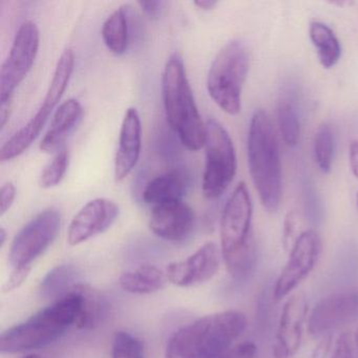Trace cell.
<instances>
[{
    "label": "cell",
    "instance_id": "cell-1",
    "mask_svg": "<svg viewBox=\"0 0 358 358\" xmlns=\"http://www.w3.org/2000/svg\"><path fill=\"white\" fill-rule=\"evenodd\" d=\"M242 312L227 310L204 316L179 329L167 343L165 358H215L234 345L246 330Z\"/></svg>",
    "mask_w": 358,
    "mask_h": 358
},
{
    "label": "cell",
    "instance_id": "cell-2",
    "mask_svg": "<svg viewBox=\"0 0 358 358\" xmlns=\"http://www.w3.org/2000/svg\"><path fill=\"white\" fill-rule=\"evenodd\" d=\"M249 171L259 201L266 210L275 213L282 196V173L278 137L269 115L255 110L247 139Z\"/></svg>",
    "mask_w": 358,
    "mask_h": 358
},
{
    "label": "cell",
    "instance_id": "cell-3",
    "mask_svg": "<svg viewBox=\"0 0 358 358\" xmlns=\"http://www.w3.org/2000/svg\"><path fill=\"white\" fill-rule=\"evenodd\" d=\"M252 201L248 188L241 182L230 194L221 219V251L230 275L245 280L252 274L257 264L253 240Z\"/></svg>",
    "mask_w": 358,
    "mask_h": 358
},
{
    "label": "cell",
    "instance_id": "cell-4",
    "mask_svg": "<svg viewBox=\"0 0 358 358\" xmlns=\"http://www.w3.org/2000/svg\"><path fill=\"white\" fill-rule=\"evenodd\" d=\"M162 97L167 122L181 141L192 152L204 148L206 123L202 120L183 59L173 54L162 74Z\"/></svg>",
    "mask_w": 358,
    "mask_h": 358
},
{
    "label": "cell",
    "instance_id": "cell-5",
    "mask_svg": "<svg viewBox=\"0 0 358 358\" xmlns=\"http://www.w3.org/2000/svg\"><path fill=\"white\" fill-rule=\"evenodd\" d=\"M81 296L74 288L26 322L12 327L0 337V350L13 354L41 349L58 341L73 324L76 326Z\"/></svg>",
    "mask_w": 358,
    "mask_h": 358
},
{
    "label": "cell",
    "instance_id": "cell-6",
    "mask_svg": "<svg viewBox=\"0 0 358 358\" xmlns=\"http://www.w3.org/2000/svg\"><path fill=\"white\" fill-rule=\"evenodd\" d=\"M250 66L246 45L240 41L226 43L213 59L207 75V91L226 114L236 116L242 108V91Z\"/></svg>",
    "mask_w": 358,
    "mask_h": 358
},
{
    "label": "cell",
    "instance_id": "cell-7",
    "mask_svg": "<svg viewBox=\"0 0 358 358\" xmlns=\"http://www.w3.org/2000/svg\"><path fill=\"white\" fill-rule=\"evenodd\" d=\"M205 150L203 194L208 200H217L223 196L236 177V155L229 134L215 119L207 120Z\"/></svg>",
    "mask_w": 358,
    "mask_h": 358
},
{
    "label": "cell",
    "instance_id": "cell-8",
    "mask_svg": "<svg viewBox=\"0 0 358 358\" xmlns=\"http://www.w3.org/2000/svg\"><path fill=\"white\" fill-rule=\"evenodd\" d=\"M60 226L62 215L54 207L45 209L26 224L16 234L10 249V263L14 269L32 267L33 262L53 244Z\"/></svg>",
    "mask_w": 358,
    "mask_h": 358
},
{
    "label": "cell",
    "instance_id": "cell-9",
    "mask_svg": "<svg viewBox=\"0 0 358 358\" xmlns=\"http://www.w3.org/2000/svg\"><path fill=\"white\" fill-rule=\"evenodd\" d=\"M41 45L39 29L35 22L27 20L18 29L7 59L0 71V101L10 103L20 83L32 70Z\"/></svg>",
    "mask_w": 358,
    "mask_h": 358
},
{
    "label": "cell",
    "instance_id": "cell-10",
    "mask_svg": "<svg viewBox=\"0 0 358 358\" xmlns=\"http://www.w3.org/2000/svg\"><path fill=\"white\" fill-rule=\"evenodd\" d=\"M322 252V240L313 229L301 232L290 248L288 261L273 288L274 301L288 296L313 271Z\"/></svg>",
    "mask_w": 358,
    "mask_h": 358
},
{
    "label": "cell",
    "instance_id": "cell-11",
    "mask_svg": "<svg viewBox=\"0 0 358 358\" xmlns=\"http://www.w3.org/2000/svg\"><path fill=\"white\" fill-rule=\"evenodd\" d=\"M358 318V290L341 291L320 299L310 312L308 331L324 337Z\"/></svg>",
    "mask_w": 358,
    "mask_h": 358
},
{
    "label": "cell",
    "instance_id": "cell-12",
    "mask_svg": "<svg viewBox=\"0 0 358 358\" xmlns=\"http://www.w3.org/2000/svg\"><path fill=\"white\" fill-rule=\"evenodd\" d=\"M222 251L208 242L184 261L173 262L166 269L167 280L182 288L198 286L210 280L219 271Z\"/></svg>",
    "mask_w": 358,
    "mask_h": 358
},
{
    "label": "cell",
    "instance_id": "cell-13",
    "mask_svg": "<svg viewBox=\"0 0 358 358\" xmlns=\"http://www.w3.org/2000/svg\"><path fill=\"white\" fill-rule=\"evenodd\" d=\"M118 204L110 199L98 198L90 201L71 222L68 242L77 246L106 231L119 217Z\"/></svg>",
    "mask_w": 358,
    "mask_h": 358
},
{
    "label": "cell",
    "instance_id": "cell-14",
    "mask_svg": "<svg viewBox=\"0 0 358 358\" xmlns=\"http://www.w3.org/2000/svg\"><path fill=\"white\" fill-rule=\"evenodd\" d=\"M308 310V301L303 293L293 295L285 303L272 350L274 358H293L296 355L303 339Z\"/></svg>",
    "mask_w": 358,
    "mask_h": 358
},
{
    "label": "cell",
    "instance_id": "cell-15",
    "mask_svg": "<svg viewBox=\"0 0 358 358\" xmlns=\"http://www.w3.org/2000/svg\"><path fill=\"white\" fill-rule=\"evenodd\" d=\"M196 213L184 201L152 207L150 228L158 238L169 242H182L194 230Z\"/></svg>",
    "mask_w": 358,
    "mask_h": 358
},
{
    "label": "cell",
    "instance_id": "cell-16",
    "mask_svg": "<svg viewBox=\"0 0 358 358\" xmlns=\"http://www.w3.org/2000/svg\"><path fill=\"white\" fill-rule=\"evenodd\" d=\"M142 148V124L139 113L131 108L125 113L121 125L119 145L115 157V179L123 181L139 161Z\"/></svg>",
    "mask_w": 358,
    "mask_h": 358
},
{
    "label": "cell",
    "instance_id": "cell-17",
    "mask_svg": "<svg viewBox=\"0 0 358 358\" xmlns=\"http://www.w3.org/2000/svg\"><path fill=\"white\" fill-rule=\"evenodd\" d=\"M83 116V108L78 100L69 99L62 102L54 114L49 131L41 140V150L47 154L60 152Z\"/></svg>",
    "mask_w": 358,
    "mask_h": 358
},
{
    "label": "cell",
    "instance_id": "cell-18",
    "mask_svg": "<svg viewBox=\"0 0 358 358\" xmlns=\"http://www.w3.org/2000/svg\"><path fill=\"white\" fill-rule=\"evenodd\" d=\"M56 104H58L57 102L45 96L43 104L37 110L36 114L1 146L0 150L1 161L5 162V161L17 158L32 145L33 142L41 135L50 115L57 106Z\"/></svg>",
    "mask_w": 358,
    "mask_h": 358
},
{
    "label": "cell",
    "instance_id": "cell-19",
    "mask_svg": "<svg viewBox=\"0 0 358 358\" xmlns=\"http://www.w3.org/2000/svg\"><path fill=\"white\" fill-rule=\"evenodd\" d=\"M189 187V179L183 171H171L157 176L146 184L143 190L144 202L152 207L183 201Z\"/></svg>",
    "mask_w": 358,
    "mask_h": 358
},
{
    "label": "cell",
    "instance_id": "cell-20",
    "mask_svg": "<svg viewBox=\"0 0 358 358\" xmlns=\"http://www.w3.org/2000/svg\"><path fill=\"white\" fill-rule=\"evenodd\" d=\"M74 289L81 296V309L77 320V328L81 330L97 328L108 314L106 297L90 285L79 282Z\"/></svg>",
    "mask_w": 358,
    "mask_h": 358
},
{
    "label": "cell",
    "instance_id": "cell-21",
    "mask_svg": "<svg viewBox=\"0 0 358 358\" xmlns=\"http://www.w3.org/2000/svg\"><path fill=\"white\" fill-rule=\"evenodd\" d=\"M166 273L154 265H141L124 272L119 284L131 294H150L161 290L166 282Z\"/></svg>",
    "mask_w": 358,
    "mask_h": 358
},
{
    "label": "cell",
    "instance_id": "cell-22",
    "mask_svg": "<svg viewBox=\"0 0 358 358\" xmlns=\"http://www.w3.org/2000/svg\"><path fill=\"white\" fill-rule=\"evenodd\" d=\"M309 36L322 68L331 69L336 66L341 59V47L332 29L324 22H313L310 24Z\"/></svg>",
    "mask_w": 358,
    "mask_h": 358
},
{
    "label": "cell",
    "instance_id": "cell-23",
    "mask_svg": "<svg viewBox=\"0 0 358 358\" xmlns=\"http://www.w3.org/2000/svg\"><path fill=\"white\" fill-rule=\"evenodd\" d=\"M79 271L73 265H59L48 272L39 286L41 296L45 299H62L77 284Z\"/></svg>",
    "mask_w": 358,
    "mask_h": 358
},
{
    "label": "cell",
    "instance_id": "cell-24",
    "mask_svg": "<svg viewBox=\"0 0 358 358\" xmlns=\"http://www.w3.org/2000/svg\"><path fill=\"white\" fill-rule=\"evenodd\" d=\"M102 38L115 55H122L129 47V20L122 7L113 12L102 27Z\"/></svg>",
    "mask_w": 358,
    "mask_h": 358
},
{
    "label": "cell",
    "instance_id": "cell-25",
    "mask_svg": "<svg viewBox=\"0 0 358 358\" xmlns=\"http://www.w3.org/2000/svg\"><path fill=\"white\" fill-rule=\"evenodd\" d=\"M314 158L322 173H330L334 158V135L328 123H322L316 131L314 138Z\"/></svg>",
    "mask_w": 358,
    "mask_h": 358
},
{
    "label": "cell",
    "instance_id": "cell-26",
    "mask_svg": "<svg viewBox=\"0 0 358 358\" xmlns=\"http://www.w3.org/2000/svg\"><path fill=\"white\" fill-rule=\"evenodd\" d=\"M278 127L282 140L288 146L297 145L301 136V124L295 106L289 100H282L278 108Z\"/></svg>",
    "mask_w": 358,
    "mask_h": 358
},
{
    "label": "cell",
    "instance_id": "cell-27",
    "mask_svg": "<svg viewBox=\"0 0 358 358\" xmlns=\"http://www.w3.org/2000/svg\"><path fill=\"white\" fill-rule=\"evenodd\" d=\"M69 164H70V154L66 148H62L41 171L39 177L41 187L49 189L59 185L68 171Z\"/></svg>",
    "mask_w": 358,
    "mask_h": 358
},
{
    "label": "cell",
    "instance_id": "cell-28",
    "mask_svg": "<svg viewBox=\"0 0 358 358\" xmlns=\"http://www.w3.org/2000/svg\"><path fill=\"white\" fill-rule=\"evenodd\" d=\"M113 358H146L143 343L131 333L117 332L113 341Z\"/></svg>",
    "mask_w": 358,
    "mask_h": 358
},
{
    "label": "cell",
    "instance_id": "cell-29",
    "mask_svg": "<svg viewBox=\"0 0 358 358\" xmlns=\"http://www.w3.org/2000/svg\"><path fill=\"white\" fill-rule=\"evenodd\" d=\"M330 358H358V349L353 337L347 333L339 335L333 343Z\"/></svg>",
    "mask_w": 358,
    "mask_h": 358
},
{
    "label": "cell",
    "instance_id": "cell-30",
    "mask_svg": "<svg viewBox=\"0 0 358 358\" xmlns=\"http://www.w3.org/2000/svg\"><path fill=\"white\" fill-rule=\"evenodd\" d=\"M16 198V188L12 182H7L0 189V215H3L13 205Z\"/></svg>",
    "mask_w": 358,
    "mask_h": 358
},
{
    "label": "cell",
    "instance_id": "cell-31",
    "mask_svg": "<svg viewBox=\"0 0 358 358\" xmlns=\"http://www.w3.org/2000/svg\"><path fill=\"white\" fill-rule=\"evenodd\" d=\"M31 268L32 267L15 268L13 272H12L9 280L6 282L3 291L5 292H11V291L15 290L18 287L22 286L26 282L29 274H30Z\"/></svg>",
    "mask_w": 358,
    "mask_h": 358
},
{
    "label": "cell",
    "instance_id": "cell-32",
    "mask_svg": "<svg viewBox=\"0 0 358 358\" xmlns=\"http://www.w3.org/2000/svg\"><path fill=\"white\" fill-rule=\"evenodd\" d=\"M333 343L331 335L322 337V341L316 345L311 358H328L332 351Z\"/></svg>",
    "mask_w": 358,
    "mask_h": 358
},
{
    "label": "cell",
    "instance_id": "cell-33",
    "mask_svg": "<svg viewBox=\"0 0 358 358\" xmlns=\"http://www.w3.org/2000/svg\"><path fill=\"white\" fill-rule=\"evenodd\" d=\"M138 5L146 15L150 16V18H156L160 14L163 3L162 1H139Z\"/></svg>",
    "mask_w": 358,
    "mask_h": 358
},
{
    "label": "cell",
    "instance_id": "cell-34",
    "mask_svg": "<svg viewBox=\"0 0 358 358\" xmlns=\"http://www.w3.org/2000/svg\"><path fill=\"white\" fill-rule=\"evenodd\" d=\"M295 217L293 213H289L288 217H286L285 221L284 228V245L286 248H288L289 243L292 238L293 232H294Z\"/></svg>",
    "mask_w": 358,
    "mask_h": 358
},
{
    "label": "cell",
    "instance_id": "cell-35",
    "mask_svg": "<svg viewBox=\"0 0 358 358\" xmlns=\"http://www.w3.org/2000/svg\"><path fill=\"white\" fill-rule=\"evenodd\" d=\"M349 159L352 173L358 180V141H353L350 145Z\"/></svg>",
    "mask_w": 358,
    "mask_h": 358
},
{
    "label": "cell",
    "instance_id": "cell-36",
    "mask_svg": "<svg viewBox=\"0 0 358 358\" xmlns=\"http://www.w3.org/2000/svg\"><path fill=\"white\" fill-rule=\"evenodd\" d=\"M215 358H246L244 356V354L241 351L240 347L238 345H234L229 351L224 353L223 355L217 356V357Z\"/></svg>",
    "mask_w": 358,
    "mask_h": 358
},
{
    "label": "cell",
    "instance_id": "cell-37",
    "mask_svg": "<svg viewBox=\"0 0 358 358\" xmlns=\"http://www.w3.org/2000/svg\"><path fill=\"white\" fill-rule=\"evenodd\" d=\"M194 6L202 10H211L217 5L215 0H196L194 1Z\"/></svg>",
    "mask_w": 358,
    "mask_h": 358
},
{
    "label": "cell",
    "instance_id": "cell-38",
    "mask_svg": "<svg viewBox=\"0 0 358 358\" xmlns=\"http://www.w3.org/2000/svg\"><path fill=\"white\" fill-rule=\"evenodd\" d=\"M6 238H7V234L5 228H0V246L3 247L5 245Z\"/></svg>",
    "mask_w": 358,
    "mask_h": 358
},
{
    "label": "cell",
    "instance_id": "cell-39",
    "mask_svg": "<svg viewBox=\"0 0 358 358\" xmlns=\"http://www.w3.org/2000/svg\"><path fill=\"white\" fill-rule=\"evenodd\" d=\"M353 341L358 349V326L357 328H356L355 333H354Z\"/></svg>",
    "mask_w": 358,
    "mask_h": 358
},
{
    "label": "cell",
    "instance_id": "cell-40",
    "mask_svg": "<svg viewBox=\"0 0 358 358\" xmlns=\"http://www.w3.org/2000/svg\"><path fill=\"white\" fill-rule=\"evenodd\" d=\"M22 358H41L38 355H35V354H27V355L22 356Z\"/></svg>",
    "mask_w": 358,
    "mask_h": 358
},
{
    "label": "cell",
    "instance_id": "cell-41",
    "mask_svg": "<svg viewBox=\"0 0 358 358\" xmlns=\"http://www.w3.org/2000/svg\"><path fill=\"white\" fill-rule=\"evenodd\" d=\"M356 206H357V210H358V192H357V194H356Z\"/></svg>",
    "mask_w": 358,
    "mask_h": 358
}]
</instances>
